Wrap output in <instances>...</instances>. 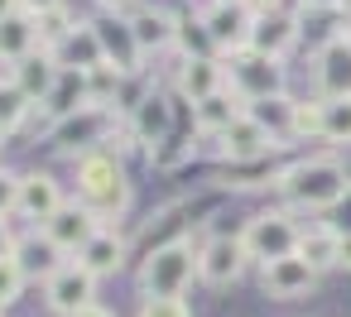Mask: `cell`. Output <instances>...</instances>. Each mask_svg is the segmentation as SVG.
<instances>
[{"mask_svg":"<svg viewBox=\"0 0 351 317\" xmlns=\"http://www.w3.org/2000/svg\"><path fill=\"white\" fill-rule=\"evenodd\" d=\"M351 188L346 168L337 159H298L279 173V192L289 202V212H332V202Z\"/></svg>","mask_w":351,"mask_h":317,"instance_id":"cell-1","label":"cell"},{"mask_svg":"<svg viewBox=\"0 0 351 317\" xmlns=\"http://www.w3.org/2000/svg\"><path fill=\"white\" fill-rule=\"evenodd\" d=\"M77 202L92 207L101 221L121 216L130 207V178L121 173L116 154H87L77 159Z\"/></svg>","mask_w":351,"mask_h":317,"instance_id":"cell-2","label":"cell"},{"mask_svg":"<svg viewBox=\"0 0 351 317\" xmlns=\"http://www.w3.org/2000/svg\"><path fill=\"white\" fill-rule=\"evenodd\" d=\"M193 279H197V245L188 236L169 240L140 259V293L145 298H183V288Z\"/></svg>","mask_w":351,"mask_h":317,"instance_id":"cell-3","label":"cell"},{"mask_svg":"<svg viewBox=\"0 0 351 317\" xmlns=\"http://www.w3.org/2000/svg\"><path fill=\"white\" fill-rule=\"evenodd\" d=\"M121 135V116H116V106H82V111H73L68 121H58L53 130H49V140H53V149L58 154H68V159H87V154H101L111 140Z\"/></svg>","mask_w":351,"mask_h":317,"instance_id":"cell-4","label":"cell"},{"mask_svg":"<svg viewBox=\"0 0 351 317\" xmlns=\"http://www.w3.org/2000/svg\"><path fill=\"white\" fill-rule=\"evenodd\" d=\"M221 63H226V87L245 106L269 101V97H284V58L260 53V49H241V53H231Z\"/></svg>","mask_w":351,"mask_h":317,"instance_id":"cell-5","label":"cell"},{"mask_svg":"<svg viewBox=\"0 0 351 317\" xmlns=\"http://www.w3.org/2000/svg\"><path fill=\"white\" fill-rule=\"evenodd\" d=\"M298 236H303V226L293 221V212H289V207H274V212H260V216H250V221H245L241 245H245V255H250V259L269 264V259L298 255Z\"/></svg>","mask_w":351,"mask_h":317,"instance_id":"cell-6","label":"cell"},{"mask_svg":"<svg viewBox=\"0 0 351 317\" xmlns=\"http://www.w3.org/2000/svg\"><path fill=\"white\" fill-rule=\"evenodd\" d=\"M221 144H217V154L226 159V164H260V159H274L289 140H279L265 121H255L250 111H241L221 135H217Z\"/></svg>","mask_w":351,"mask_h":317,"instance_id":"cell-7","label":"cell"},{"mask_svg":"<svg viewBox=\"0 0 351 317\" xmlns=\"http://www.w3.org/2000/svg\"><path fill=\"white\" fill-rule=\"evenodd\" d=\"M202 25H207L212 49H221L226 58L241 53V49H250V39H255V10L250 5H236V0H212L207 15H202Z\"/></svg>","mask_w":351,"mask_h":317,"instance_id":"cell-8","label":"cell"},{"mask_svg":"<svg viewBox=\"0 0 351 317\" xmlns=\"http://www.w3.org/2000/svg\"><path fill=\"white\" fill-rule=\"evenodd\" d=\"M44 298H49V307L58 317H77L82 307L97 303V274H87L77 259H68L44 279Z\"/></svg>","mask_w":351,"mask_h":317,"instance_id":"cell-9","label":"cell"},{"mask_svg":"<svg viewBox=\"0 0 351 317\" xmlns=\"http://www.w3.org/2000/svg\"><path fill=\"white\" fill-rule=\"evenodd\" d=\"M245 264H250V255H245L241 236H217V240L197 245V279L212 288H231L245 274Z\"/></svg>","mask_w":351,"mask_h":317,"instance_id":"cell-10","label":"cell"},{"mask_svg":"<svg viewBox=\"0 0 351 317\" xmlns=\"http://www.w3.org/2000/svg\"><path fill=\"white\" fill-rule=\"evenodd\" d=\"M313 288H317V269H313L303 255H284V259L260 264V293H265V298L289 303V298H308Z\"/></svg>","mask_w":351,"mask_h":317,"instance_id":"cell-11","label":"cell"},{"mask_svg":"<svg viewBox=\"0 0 351 317\" xmlns=\"http://www.w3.org/2000/svg\"><path fill=\"white\" fill-rule=\"evenodd\" d=\"M125 125H130V140H135V144L159 149V144L173 135V101H169V92L149 87V92L140 97V106L125 116Z\"/></svg>","mask_w":351,"mask_h":317,"instance_id":"cell-12","label":"cell"},{"mask_svg":"<svg viewBox=\"0 0 351 317\" xmlns=\"http://www.w3.org/2000/svg\"><path fill=\"white\" fill-rule=\"evenodd\" d=\"M101 231V216L92 212V207H82V202H63L49 221H44V240L53 245V250H82L92 236Z\"/></svg>","mask_w":351,"mask_h":317,"instance_id":"cell-13","label":"cell"},{"mask_svg":"<svg viewBox=\"0 0 351 317\" xmlns=\"http://www.w3.org/2000/svg\"><path fill=\"white\" fill-rule=\"evenodd\" d=\"M63 202H68V197H63V188H58L53 173H20V188H15V216L44 226Z\"/></svg>","mask_w":351,"mask_h":317,"instance_id":"cell-14","label":"cell"},{"mask_svg":"<svg viewBox=\"0 0 351 317\" xmlns=\"http://www.w3.org/2000/svg\"><path fill=\"white\" fill-rule=\"evenodd\" d=\"M97 25V39H101V49H106V63H116L121 73H140V44H135V29H130V20L125 15H101V20H92Z\"/></svg>","mask_w":351,"mask_h":317,"instance_id":"cell-15","label":"cell"},{"mask_svg":"<svg viewBox=\"0 0 351 317\" xmlns=\"http://www.w3.org/2000/svg\"><path fill=\"white\" fill-rule=\"evenodd\" d=\"M58 73H63L58 53H44V49H39V53H29L25 63H15V77H10V82H15L34 106H44L49 92H53V82H58Z\"/></svg>","mask_w":351,"mask_h":317,"instance_id":"cell-16","label":"cell"},{"mask_svg":"<svg viewBox=\"0 0 351 317\" xmlns=\"http://www.w3.org/2000/svg\"><path fill=\"white\" fill-rule=\"evenodd\" d=\"M173 82H178V92L188 101H202V97H212V92L226 87V63L221 58H178Z\"/></svg>","mask_w":351,"mask_h":317,"instance_id":"cell-17","label":"cell"},{"mask_svg":"<svg viewBox=\"0 0 351 317\" xmlns=\"http://www.w3.org/2000/svg\"><path fill=\"white\" fill-rule=\"evenodd\" d=\"M82 106H92V87H87V73H73V68H63V73H58V82H53V92H49V101H44L49 130H53L58 121H68L73 111H82Z\"/></svg>","mask_w":351,"mask_h":317,"instance_id":"cell-18","label":"cell"},{"mask_svg":"<svg viewBox=\"0 0 351 317\" xmlns=\"http://www.w3.org/2000/svg\"><path fill=\"white\" fill-rule=\"evenodd\" d=\"M245 111V101L231 92V87H221V92H212V97H202V101H193V125H197V135L202 140H217L236 116Z\"/></svg>","mask_w":351,"mask_h":317,"instance_id":"cell-19","label":"cell"},{"mask_svg":"<svg viewBox=\"0 0 351 317\" xmlns=\"http://www.w3.org/2000/svg\"><path fill=\"white\" fill-rule=\"evenodd\" d=\"M125 20H130V29H135L140 53H149V49H173V39H178V20H173L169 10H159V5H140V10H130Z\"/></svg>","mask_w":351,"mask_h":317,"instance_id":"cell-20","label":"cell"},{"mask_svg":"<svg viewBox=\"0 0 351 317\" xmlns=\"http://www.w3.org/2000/svg\"><path fill=\"white\" fill-rule=\"evenodd\" d=\"M29 53H39V25H34V15H25V10H15V15H5L0 20V63H25Z\"/></svg>","mask_w":351,"mask_h":317,"instance_id":"cell-21","label":"cell"},{"mask_svg":"<svg viewBox=\"0 0 351 317\" xmlns=\"http://www.w3.org/2000/svg\"><path fill=\"white\" fill-rule=\"evenodd\" d=\"M317 92L322 97H351V44L332 39L317 53Z\"/></svg>","mask_w":351,"mask_h":317,"instance_id":"cell-22","label":"cell"},{"mask_svg":"<svg viewBox=\"0 0 351 317\" xmlns=\"http://www.w3.org/2000/svg\"><path fill=\"white\" fill-rule=\"evenodd\" d=\"M125 250H130V245H125L116 231H106V226H101V231H97V236H92L82 250H77V264H82L87 274L106 279V274H116V269L125 264Z\"/></svg>","mask_w":351,"mask_h":317,"instance_id":"cell-23","label":"cell"},{"mask_svg":"<svg viewBox=\"0 0 351 317\" xmlns=\"http://www.w3.org/2000/svg\"><path fill=\"white\" fill-rule=\"evenodd\" d=\"M293 44H298V20H293L289 10H274V15H255V39H250V49L284 58V53H289Z\"/></svg>","mask_w":351,"mask_h":317,"instance_id":"cell-24","label":"cell"},{"mask_svg":"<svg viewBox=\"0 0 351 317\" xmlns=\"http://www.w3.org/2000/svg\"><path fill=\"white\" fill-rule=\"evenodd\" d=\"M58 63L73 68V73H92V68H101V63H106V49H101V39H97V25H77V29L63 39Z\"/></svg>","mask_w":351,"mask_h":317,"instance_id":"cell-25","label":"cell"},{"mask_svg":"<svg viewBox=\"0 0 351 317\" xmlns=\"http://www.w3.org/2000/svg\"><path fill=\"white\" fill-rule=\"evenodd\" d=\"M337 245H341V236L327 226V221H317V226H303V236H298V255L322 274V269H337Z\"/></svg>","mask_w":351,"mask_h":317,"instance_id":"cell-26","label":"cell"},{"mask_svg":"<svg viewBox=\"0 0 351 317\" xmlns=\"http://www.w3.org/2000/svg\"><path fill=\"white\" fill-rule=\"evenodd\" d=\"M322 140L327 144H351V97H322Z\"/></svg>","mask_w":351,"mask_h":317,"instance_id":"cell-27","label":"cell"},{"mask_svg":"<svg viewBox=\"0 0 351 317\" xmlns=\"http://www.w3.org/2000/svg\"><path fill=\"white\" fill-rule=\"evenodd\" d=\"M29 111H34V101H29L15 82H0V130H5V135H10V130H20Z\"/></svg>","mask_w":351,"mask_h":317,"instance_id":"cell-28","label":"cell"},{"mask_svg":"<svg viewBox=\"0 0 351 317\" xmlns=\"http://www.w3.org/2000/svg\"><path fill=\"white\" fill-rule=\"evenodd\" d=\"M289 140H322V101H293Z\"/></svg>","mask_w":351,"mask_h":317,"instance_id":"cell-29","label":"cell"},{"mask_svg":"<svg viewBox=\"0 0 351 317\" xmlns=\"http://www.w3.org/2000/svg\"><path fill=\"white\" fill-rule=\"evenodd\" d=\"M197 154V140L188 135V140H178V135H169L159 149H149V168H178V164H188Z\"/></svg>","mask_w":351,"mask_h":317,"instance_id":"cell-30","label":"cell"},{"mask_svg":"<svg viewBox=\"0 0 351 317\" xmlns=\"http://www.w3.org/2000/svg\"><path fill=\"white\" fill-rule=\"evenodd\" d=\"M25 293V264L10 255V259H0V307H15Z\"/></svg>","mask_w":351,"mask_h":317,"instance_id":"cell-31","label":"cell"},{"mask_svg":"<svg viewBox=\"0 0 351 317\" xmlns=\"http://www.w3.org/2000/svg\"><path fill=\"white\" fill-rule=\"evenodd\" d=\"M140 317H193V312H188L183 298H145Z\"/></svg>","mask_w":351,"mask_h":317,"instance_id":"cell-32","label":"cell"},{"mask_svg":"<svg viewBox=\"0 0 351 317\" xmlns=\"http://www.w3.org/2000/svg\"><path fill=\"white\" fill-rule=\"evenodd\" d=\"M327 226L337 231V236H351V188L332 202V212H327Z\"/></svg>","mask_w":351,"mask_h":317,"instance_id":"cell-33","label":"cell"},{"mask_svg":"<svg viewBox=\"0 0 351 317\" xmlns=\"http://www.w3.org/2000/svg\"><path fill=\"white\" fill-rule=\"evenodd\" d=\"M15 188H20V173H5V168H0V216L15 212Z\"/></svg>","mask_w":351,"mask_h":317,"instance_id":"cell-34","label":"cell"},{"mask_svg":"<svg viewBox=\"0 0 351 317\" xmlns=\"http://www.w3.org/2000/svg\"><path fill=\"white\" fill-rule=\"evenodd\" d=\"M20 10L39 20V15H49V10H63V0H20Z\"/></svg>","mask_w":351,"mask_h":317,"instance_id":"cell-35","label":"cell"},{"mask_svg":"<svg viewBox=\"0 0 351 317\" xmlns=\"http://www.w3.org/2000/svg\"><path fill=\"white\" fill-rule=\"evenodd\" d=\"M15 250H20V240H15V231L5 226V216H0V259H10Z\"/></svg>","mask_w":351,"mask_h":317,"instance_id":"cell-36","label":"cell"},{"mask_svg":"<svg viewBox=\"0 0 351 317\" xmlns=\"http://www.w3.org/2000/svg\"><path fill=\"white\" fill-rule=\"evenodd\" d=\"M337 269H351V236H341L337 245Z\"/></svg>","mask_w":351,"mask_h":317,"instance_id":"cell-37","label":"cell"},{"mask_svg":"<svg viewBox=\"0 0 351 317\" xmlns=\"http://www.w3.org/2000/svg\"><path fill=\"white\" fill-rule=\"evenodd\" d=\"M77 317H116V312H111V307H101V303H92V307H82Z\"/></svg>","mask_w":351,"mask_h":317,"instance_id":"cell-38","label":"cell"},{"mask_svg":"<svg viewBox=\"0 0 351 317\" xmlns=\"http://www.w3.org/2000/svg\"><path fill=\"white\" fill-rule=\"evenodd\" d=\"M308 10H337V0H303Z\"/></svg>","mask_w":351,"mask_h":317,"instance_id":"cell-39","label":"cell"},{"mask_svg":"<svg viewBox=\"0 0 351 317\" xmlns=\"http://www.w3.org/2000/svg\"><path fill=\"white\" fill-rule=\"evenodd\" d=\"M20 10V0H0V20H5V15H15Z\"/></svg>","mask_w":351,"mask_h":317,"instance_id":"cell-40","label":"cell"},{"mask_svg":"<svg viewBox=\"0 0 351 317\" xmlns=\"http://www.w3.org/2000/svg\"><path fill=\"white\" fill-rule=\"evenodd\" d=\"M101 5H106V10H125V5H130V0H101Z\"/></svg>","mask_w":351,"mask_h":317,"instance_id":"cell-41","label":"cell"},{"mask_svg":"<svg viewBox=\"0 0 351 317\" xmlns=\"http://www.w3.org/2000/svg\"><path fill=\"white\" fill-rule=\"evenodd\" d=\"M337 10H341V15H346V20H351V0H337Z\"/></svg>","mask_w":351,"mask_h":317,"instance_id":"cell-42","label":"cell"},{"mask_svg":"<svg viewBox=\"0 0 351 317\" xmlns=\"http://www.w3.org/2000/svg\"><path fill=\"white\" fill-rule=\"evenodd\" d=\"M341 39H346V44H351V25H346V34H341Z\"/></svg>","mask_w":351,"mask_h":317,"instance_id":"cell-43","label":"cell"},{"mask_svg":"<svg viewBox=\"0 0 351 317\" xmlns=\"http://www.w3.org/2000/svg\"><path fill=\"white\" fill-rule=\"evenodd\" d=\"M236 5H245V0H236Z\"/></svg>","mask_w":351,"mask_h":317,"instance_id":"cell-44","label":"cell"},{"mask_svg":"<svg viewBox=\"0 0 351 317\" xmlns=\"http://www.w3.org/2000/svg\"><path fill=\"white\" fill-rule=\"evenodd\" d=\"M0 140H5V130H0Z\"/></svg>","mask_w":351,"mask_h":317,"instance_id":"cell-45","label":"cell"},{"mask_svg":"<svg viewBox=\"0 0 351 317\" xmlns=\"http://www.w3.org/2000/svg\"><path fill=\"white\" fill-rule=\"evenodd\" d=\"M0 317H5V307H0Z\"/></svg>","mask_w":351,"mask_h":317,"instance_id":"cell-46","label":"cell"}]
</instances>
